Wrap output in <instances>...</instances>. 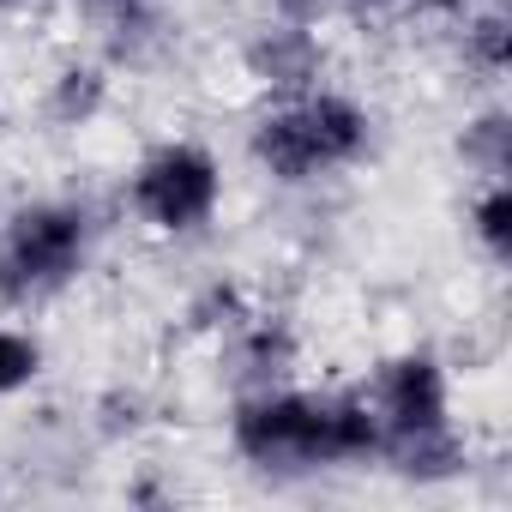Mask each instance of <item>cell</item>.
I'll return each instance as SVG.
<instances>
[{
	"mask_svg": "<svg viewBox=\"0 0 512 512\" xmlns=\"http://www.w3.org/2000/svg\"><path fill=\"white\" fill-rule=\"evenodd\" d=\"M229 446L266 476H314L380 458V416L368 392L253 386L229 416Z\"/></svg>",
	"mask_w": 512,
	"mask_h": 512,
	"instance_id": "cell-1",
	"label": "cell"
},
{
	"mask_svg": "<svg viewBox=\"0 0 512 512\" xmlns=\"http://www.w3.org/2000/svg\"><path fill=\"white\" fill-rule=\"evenodd\" d=\"M368 404L380 416V458L374 464H386L392 476H404V482H452L470 464V446H464V434L452 422V374L428 344L386 356L374 368Z\"/></svg>",
	"mask_w": 512,
	"mask_h": 512,
	"instance_id": "cell-2",
	"label": "cell"
},
{
	"mask_svg": "<svg viewBox=\"0 0 512 512\" xmlns=\"http://www.w3.org/2000/svg\"><path fill=\"white\" fill-rule=\"evenodd\" d=\"M374 151V115L350 91L314 85L296 97H278L247 133V157L278 187H314L344 169H356Z\"/></svg>",
	"mask_w": 512,
	"mask_h": 512,
	"instance_id": "cell-3",
	"label": "cell"
},
{
	"mask_svg": "<svg viewBox=\"0 0 512 512\" xmlns=\"http://www.w3.org/2000/svg\"><path fill=\"white\" fill-rule=\"evenodd\" d=\"M97 247V217L79 199H31L0 223V302L43 308L67 296Z\"/></svg>",
	"mask_w": 512,
	"mask_h": 512,
	"instance_id": "cell-4",
	"label": "cell"
},
{
	"mask_svg": "<svg viewBox=\"0 0 512 512\" xmlns=\"http://www.w3.org/2000/svg\"><path fill=\"white\" fill-rule=\"evenodd\" d=\"M127 205L151 235H199L223 205V163L199 139H163L133 163Z\"/></svg>",
	"mask_w": 512,
	"mask_h": 512,
	"instance_id": "cell-5",
	"label": "cell"
},
{
	"mask_svg": "<svg viewBox=\"0 0 512 512\" xmlns=\"http://www.w3.org/2000/svg\"><path fill=\"white\" fill-rule=\"evenodd\" d=\"M247 73L260 79L272 97H296V91H314V85H320L326 49H320L314 25L272 19L266 31H253V43H247Z\"/></svg>",
	"mask_w": 512,
	"mask_h": 512,
	"instance_id": "cell-6",
	"label": "cell"
},
{
	"mask_svg": "<svg viewBox=\"0 0 512 512\" xmlns=\"http://www.w3.org/2000/svg\"><path fill=\"white\" fill-rule=\"evenodd\" d=\"M229 338H235V368H241L247 392H253V386H284V374L296 368V332H290L284 320L247 314Z\"/></svg>",
	"mask_w": 512,
	"mask_h": 512,
	"instance_id": "cell-7",
	"label": "cell"
},
{
	"mask_svg": "<svg viewBox=\"0 0 512 512\" xmlns=\"http://www.w3.org/2000/svg\"><path fill=\"white\" fill-rule=\"evenodd\" d=\"M103 103H109V73L97 61H67L49 85V115L61 127H91L103 115Z\"/></svg>",
	"mask_w": 512,
	"mask_h": 512,
	"instance_id": "cell-8",
	"label": "cell"
},
{
	"mask_svg": "<svg viewBox=\"0 0 512 512\" xmlns=\"http://www.w3.org/2000/svg\"><path fill=\"white\" fill-rule=\"evenodd\" d=\"M470 241L488 266H512V181L494 175L470 199Z\"/></svg>",
	"mask_w": 512,
	"mask_h": 512,
	"instance_id": "cell-9",
	"label": "cell"
},
{
	"mask_svg": "<svg viewBox=\"0 0 512 512\" xmlns=\"http://www.w3.org/2000/svg\"><path fill=\"white\" fill-rule=\"evenodd\" d=\"M464 67L470 73H482L488 85H500L506 73H512V19H506V7H470L464 13Z\"/></svg>",
	"mask_w": 512,
	"mask_h": 512,
	"instance_id": "cell-10",
	"label": "cell"
},
{
	"mask_svg": "<svg viewBox=\"0 0 512 512\" xmlns=\"http://www.w3.org/2000/svg\"><path fill=\"white\" fill-rule=\"evenodd\" d=\"M458 157H464L482 181L506 175V169H512V115H506L500 103L482 109V115H470L464 133H458Z\"/></svg>",
	"mask_w": 512,
	"mask_h": 512,
	"instance_id": "cell-11",
	"label": "cell"
},
{
	"mask_svg": "<svg viewBox=\"0 0 512 512\" xmlns=\"http://www.w3.org/2000/svg\"><path fill=\"white\" fill-rule=\"evenodd\" d=\"M43 374V344L19 326H0V398H19Z\"/></svg>",
	"mask_w": 512,
	"mask_h": 512,
	"instance_id": "cell-12",
	"label": "cell"
},
{
	"mask_svg": "<svg viewBox=\"0 0 512 512\" xmlns=\"http://www.w3.org/2000/svg\"><path fill=\"white\" fill-rule=\"evenodd\" d=\"M85 7L121 37H151V25H157V0H85Z\"/></svg>",
	"mask_w": 512,
	"mask_h": 512,
	"instance_id": "cell-13",
	"label": "cell"
},
{
	"mask_svg": "<svg viewBox=\"0 0 512 512\" xmlns=\"http://www.w3.org/2000/svg\"><path fill=\"white\" fill-rule=\"evenodd\" d=\"M326 7H332V0H272V13L290 19V25H320Z\"/></svg>",
	"mask_w": 512,
	"mask_h": 512,
	"instance_id": "cell-14",
	"label": "cell"
},
{
	"mask_svg": "<svg viewBox=\"0 0 512 512\" xmlns=\"http://www.w3.org/2000/svg\"><path fill=\"white\" fill-rule=\"evenodd\" d=\"M416 7H422V13H434V19H464L476 0H416Z\"/></svg>",
	"mask_w": 512,
	"mask_h": 512,
	"instance_id": "cell-15",
	"label": "cell"
},
{
	"mask_svg": "<svg viewBox=\"0 0 512 512\" xmlns=\"http://www.w3.org/2000/svg\"><path fill=\"white\" fill-rule=\"evenodd\" d=\"M344 7H356V13H392V7H404V0H344Z\"/></svg>",
	"mask_w": 512,
	"mask_h": 512,
	"instance_id": "cell-16",
	"label": "cell"
},
{
	"mask_svg": "<svg viewBox=\"0 0 512 512\" xmlns=\"http://www.w3.org/2000/svg\"><path fill=\"white\" fill-rule=\"evenodd\" d=\"M25 7V0H0V19H7V13H19Z\"/></svg>",
	"mask_w": 512,
	"mask_h": 512,
	"instance_id": "cell-17",
	"label": "cell"
}]
</instances>
